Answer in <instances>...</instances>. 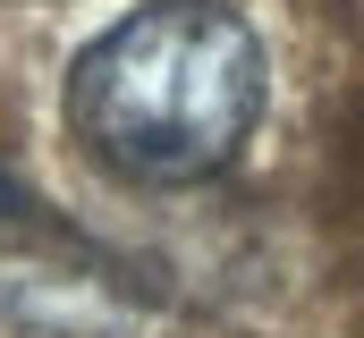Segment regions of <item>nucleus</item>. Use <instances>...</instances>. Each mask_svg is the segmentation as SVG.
Masks as SVG:
<instances>
[{"instance_id": "f257e3e1", "label": "nucleus", "mask_w": 364, "mask_h": 338, "mask_svg": "<svg viewBox=\"0 0 364 338\" xmlns=\"http://www.w3.org/2000/svg\"><path fill=\"white\" fill-rule=\"evenodd\" d=\"M263 119V43L220 0H144L68 68V127L110 178L195 186Z\"/></svg>"}, {"instance_id": "f03ea898", "label": "nucleus", "mask_w": 364, "mask_h": 338, "mask_svg": "<svg viewBox=\"0 0 364 338\" xmlns=\"http://www.w3.org/2000/svg\"><path fill=\"white\" fill-rule=\"evenodd\" d=\"M17 212H26V186H17V178L0 169V220H17Z\"/></svg>"}]
</instances>
